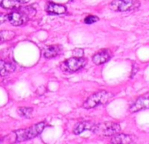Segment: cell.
I'll list each match as a JSON object with an SVG mask.
<instances>
[{"label":"cell","instance_id":"19","mask_svg":"<svg viewBox=\"0 0 149 144\" xmlns=\"http://www.w3.org/2000/svg\"><path fill=\"white\" fill-rule=\"evenodd\" d=\"M19 3H20V4H26V3L29 2L30 0H19Z\"/></svg>","mask_w":149,"mask_h":144},{"label":"cell","instance_id":"2","mask_svg":"<svg viewBox=\"0 0 149 144\" xmlns=\"http://www.w3.org/2000/svg\"><path fill=\"white\" fill-rule=\"evenodd\" d=\"M46 124L45 122H40L38 124H35L28 128L18 130L15 132L16 136V142H21L25 141L31 140L36 136H38L45 128Z\"/></svg>","mask_w":149,"mask_h":144},{"label":"cell","instance_id":"11","mask_svg":"<svg viewBox=\"0 0 149 144\" xmlns=\"http://www.w3.org/2000/svg\"><path fill=\"white\" fill-rule=\"evenodd\" d=\"M16 67L14 64L6 62L0 59V77H6L11 74L15 70Z\"/></svg>","mask_w":149,"mask_h":144},{"label":"cell","instance_id":"3","mask_svg":"<svg viewBox=\"0 0 149 144\" xmlns=\"http://www.w3.org/2000/svg\"><path fill=\"white\" fill-rule=\"evenodd\" d=\"M111 97H112V94L108 92H105V91L97 92L88 98V99L84 104V107L86 109H91L99 105H104L107 103L111 99Z\"/></svg>","mask_w":149,"mask_h":144},{"label":"cell","instance_id":"8","mask_svg":"<svg viewBox=\"0 0 149 144\" xmlns=\"http://www.w3.org/2000/svg\"><path fill=\"white\" fill-rule=\"evenodd\" d=\"M111 143L112 144H129L134 143V138L129 134H116L111 139Z\"/></svg>","mask_w":149,"mask_h":144},{"label":"cell","instance_id":"15","mask_svg":"<svg viewBox=\"0 0 149 144\" xmlns=\"http://www.w3.org/2000/svg\"><path fill=\"white\" fill-rule=\"evenodd\" d=\"M14 37H15V34L12 31H7V30L0 31V43L11 41Z\"/></svg>","mask_w":149,"mask_h":144},{"label":"cell","instance_id":"12","mask_svg":"<svg viewBox=\"0 0 149 144\" xmlns=\"http://www.w3.org/2000/svg\"><path fill=\"white\" fill-rule=\"evenodd\" d=\"M94 125L95 124H92L90 121H82V122H79L78 124L76 125V127H74V134H79L83 133L85 130H92Z\"/></svg>","mask_w":149,"mask_h":144},{"label":"cell","instance_id":"9","mask_svg":"<svg viewBox=\"0 0 149 144\" xmlns=\"http://www.w3.org/2000/svg\"><path fill=\"white\" fill-rule=\"evenodd\" d=\"M111 55L109 52V50H102L92 57V61L95 64L100 65V64L107 62L111 59Z\"/></svg>","mask_w":149,"mask_h":144},{"label":"cell","instance_id":"16","mask_svg":"<svg viewBox=\"0 0 149 144\" xmlns=\"http://www.w3.org/2000/svg\"><path fill=\"white\" fill-rule=\"evenodd\" d=\"M18 113L20 116L30 119L33 117V108L31 107H19L18 109Z\"/></svg>","mask_w":149,"mask_h":144},{"label":"cell","instance_id":"6","mask_svg":"<svg viewBox=\"0 0 149 144\" xmlns=\"http://www.w3.org/2000/svg\"><path fill=\"white\" fill-rule=\"evenodd\" d=\"M86 59L84 57H72L66 61H64L61 64V69L63 72L71 73V72H76L83 69L86 64Z\"/></svg>","mask_w":149,"mask_h":144},{"label":"cell","instance_id":"10","mask_svg":"<svg viewBox=\"0 0 149 144\" xmlns=\"http://www.w3.org/2000/svg\"><path fill=\"white\" fill-rule=\"evenodd\" d=\"M66 7L61 5H58L53 2L47 3L46 6V11L50 14H63L66 13Z\"/></svg>","mask_w":149,"mask_h":144},{"label":"cell","instance_id":"13","mask_svg":"<svg viewBox=\"0 0 149 144\" xmlns=\"http://www.w3.org/2000/svg\"><path fill=\"white\" fill-rule=\"evenodd\" d=\"M61 52V46H51L49 48H47L46 50H45V53H44V56L46 58H54L57 55H59Z\"/></svg>","mask_w":149,"mask_h":144},{"label":"cell","instance_id":"4","mask_svg":"<svg viewBox=\"0 0 149 144\" xmlns=\"http://www.w3.org/2000/svg\"><path fill=\"white\" fill-rule=\"evenodd\" d=\"M95 134L104 136H113L114 134L121 131V127L118 123L104 122L100 124H95L92 130Z\"/></svg>","mask_w":149,"mask_h":144},{"label":"cell","instance_id":"18","mask_svg":"<svg viewBox=\"0 0 149 144\" xmlns=\"http://www.w3.org/2000/svg\"><path fill=\"white\" fill-rule=\"evenodd\" d=\"M84 52L81 48H77V49H74L73 51V55L74 57H83L84 56Z\"/></svg>","mask_w":149,"mask_h":144},{"label":"cell","instance_id":"5","mask_svg":"<svg viewBox=\"0 0 149 144\" xmlns=\"http://www.w3.org/2000/svg\"><path fill=\"white\" fill-rule=\"evenodd\" d=\"M139 0H113L110 4V8L115 12H129L139 7Z\"/></svg>","mask_w":149,"mask_h":144},{"label":"cell","instance_id":"1","mask_svg":"<svg viewBox=\"0 0 149 144\" xmlns=\"http://www.w3.org/2000/svg\"><path fill=\"white\" fill-rule=\"evenodd\" d=\"M30 8H22L19 11H15L7 15L0 14V22L3 23L5 21H8L11 25L19 27L23 25L30 15Z\"/></svg>","mask_w":149,"mask_h":144},{"label":"cell","instance_id":"17","mask_svg":"<svg viewBox=\"0 0 149 144\" xmlns=\"http://www.w3.org/2000/svg\"><path fill=\"white\" fill-rule=\"evenodd\" d=\"M98 20H99V19H98L97 16L89 15L87 18H85L84 22H85L86 24H93V23H95V22H97V21H98Z\"/></svg>","mask_w":149,"mask_h":144},{"label":"cell","instance_id":"14","mask_svg":"<svg viewBox=\"0 0 149 144\" xmlns=\"http://www.w3.org/2000/svg\"><path fill=\"white\" fill-rule=\"evenodd\" d=\"M21 4L19 3V0H2L1 6L7 10H13L19 8Z\"/></svg>","mask_w":149,"mask_h":144},{"label":"cell","instance_id":"7","mask_svg":"<svg viewBox=\"0 0 149 144\" xmlns=\"http://www.w3.org/2000/svg\"><path fill=\"white\" fill-rule=\"evenodd\" d=\"M144 109H149V93L139 97L129 108L132 113L139 112Z\"/></svg>","mask_w":149,"mask_h":144}]
</instances>
